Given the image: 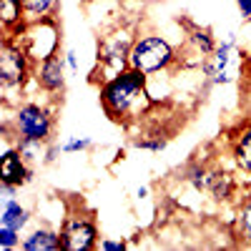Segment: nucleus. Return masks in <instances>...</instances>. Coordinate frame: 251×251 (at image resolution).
Returning a JSON list of instances; mask_svg holds the SVG:
<instances>
[{
  "instance_id": "1",
  "label": "nucleus",
  "mask_w": 251,
  "mask_h": 251,
  "mask_svg": "<svg viewBox=\"0 0 251 251\" xmlns=\"http://www.w3.org/2000/svg\"><path fill=\"white\" fill-rule=\"evenodd\" d=\"M98 100L113 123H136L153 108V98L149 93V75L136 68H126L108 83H103L98 91Z\"/></svg>"
},
{
  "instance_id": "2",
  "label": "nucleus",
  "mask_w": 251,
  "mask_h": 251,
  "mask_svg": "<svg viewBox=\"0 0 251 251\" xmlns=\"http://www.w3.org/2000/svg\"><path fill=\"white\" fill-rule=\"evenodd\" d=\"M178 53L176 48L158 33H143L136 35L133 48L128 55V66L146 73V75H156V73H166L176 66Z\"/></svg>"
},
{
  "instance_id": "3",
  "label": "nucleus",
  "mask_w": 251,
  "mask_h": 251,
  "mask_svg": "<svg viewBox=\"0 0 251 251\" xmlns=\"http://www.w3.org/2000/svg\"><path fill=\"white\" fill-rule=\"evenodd\" d=\"M241 60L244 53L239 48V40L234 33H226V38L216 46L211 55H206L201 60V75L206 80V86H228L241 75Z\"/></svg>"
},
{
  "instance_id": "4",
  "label": "nucleus",
  "mask_w": 251,
  "mask_h": 251,
  "mask_svg": "<svg viewBox=\"0 0 251 251\" xmlns=\"http://www.w3.org/2000/svg\"><path fill=\"white\" fill-rule=\"evenodd\" d=\"M10 131L15 141H38V143H50L55 131V118L48 106H40L35 100L18 103L15 113L8 116Z\"/></svg>"
},
{
  "instance_id": "5",
  "label": "nucleus",
  "mask_w": 251,
  "mask_h": 251,
  "mask_svg": "<svg viewBox=\"0 0 251 251\" xmlns=\"http://www.w3.org/2000/svg\"><path fill=\"white\" fill-rule=\"evenodd\" d=\"M133 40H136V35L128 28H118V30L100 38L98 55H96L98 58L96 80H100V86L108 83L111 78H116L118 73H123L126 68H131L128 55H131V48H133Z\"/></svg>"
},
{
  "instance_id": "6",
  "label": "nucleus",
  "mask_w": 251,
  "mask_h": 251,
  "mask_svg": "<svg viewBox=\"0 0 251 251\" xmlns=\"http://www.w3.org/2000/svg\"><path fill=\"white\" fill-rule=\"evenodd\" d=\"M35 63L15 38H3L0 46V83L3 91H23L33 80Z\"/></svg>"
},
{
  "instance_id": "7",
  "label": "nucleus",
  "mask_w": 251,
  "mask_h": 251,
  "mask_svg": "<svg viewBox=\"0 0 251 251\" xmlns=\"http://www.w3.org/2000/svg\"><path fill=\"white\" fill-rule=\"evenodd\" d=\"M100 234L91 214H68L60 226V246L63 251H93L98 249Z\"/></svg>"
},
{
  "instance_id": "8",
  "label": "nucleus",
  "mask_w": 251,
  "mask_h": 251,
  "mask_svg": "<svg viewBox=\"0 0 251 251\" xmlns=\"http://www.w3.org/2000/svg\"><path fill=\"white\" fill-rule=\"evenodd\" d=\"M66 71H68L66 55L58 53L53 58H46V60L35 63L33 80L43 93H48L53 98H63V93H66Z\"/></svg>"
},
{
  "instance_id": "9",
  "label": "nucleus",
  "mask_w": 251,
  "mask_h": 251,
  "mask_svg": "<svg viewBox=\"0 0 251 251\" xmlns=\"http://www.w3.org/2000/svg\"><path fill=\"white\" fill-rule=\"evenodd\" d=\"M33 181V166L20 156L15 146L5 149V153L0 156V183H10V186H25Z\"/></svg>"
},
{
  "instance_id": "10",
  "label": "nucleus",
  "mask_w": 251,
  "mask_h": 251,
  "mask_svg": "<svg viewBox=\"0 0 251 251\" xmlns=\"http://www.w3.org/2000/svg\"><path fill=\"white\" fill-rule=\"evenodd\" d=\"M0 23H3L5 38H13L23 30L28 25L23 0H0Z\"/></svg>"
},
{
  "instance_id": "11",
  "label": "nucleus",
  "mask_w": 251,
  "mask_h": 251,
  "mask_svg": "<svg viewBox=\"0 0 251 251\" xmlns=\"http://www.w3.org/2000/svg\"><path fill=\"white\" fill-rule=\"evenodd\" d=\"M236 191L234 176L224 169H208L206 171V194L214 201H228Z\"/></svg>"
},
{
  "instance_id": "12",
  "label": "nucleus",
  "mask_w": 251,
  "mask_h": 251,
  "mask_svg": "<svg viewBox=\"0 0 251 251\" xmlns=\"http://www.w3.org/2000/svg\"><path fill=\"white\" fill-rule=\"evenodd\" d=\"M23 251H60V231H53V228H33V231L23 239L20 244Z\"/></svg>"
},
{
  "instance_id": "13",
  "label": "nucleus",
  "mask_w": 251,
  "mask_h": 251,
  "mask_svg": "<svg viewBox=\"0 0 251 251\" xmlns=\"http://www.w3.org/2000/svg\"><path fill=\"white\" fill-rule=\"evenodd\" d=\"M231 156L236 169L246 176H251V126H244V128L234 136L231 143Z\"/></svg>"
},
{
  "instance_id": "14",
  "label": "nucleus",
  "mask_w": 251,
  "mask_h": 251,
  "mask_svg": "<svg viewBox=\"0 0 251 251\" xmlns=\"http://www.w3.org/2000/svg\"><path fill=\"white\" fill-rule=\"evenodd\" d=\"M30 221V211L25 206H20V201L8 199L3 201V208H0V226L15 228V231H23Z\"/></svg>"
},
{
  "instance_id": "15",
  "label": "nucleus",
  "mask_w": 251,
  "mask_h": 251,
  "mask_svg": "<svg viewBox=\"0 0 251 251\" xmlns=\"http://www.w3.org/2000/svg\"><path fill=\"white\" fill-rule=\"evenodd\" d=\"M23 8H25V20L35 23V20L50 18L58 10V0H23Z\"/></svg>"
},
{
  "instance_id": "16",
  "label": "nucleus",
  "mask_w": 251,
  "mask_h": 251,
  "mask_svg": "<svg viewBox=\"0 0 251 251\" xmlns=\"http://www.w3.org/2000/svg\"><path fill=\"white\" fill-rule=\"evenodd\" d=\"M188 43L194 46V53L199 55V60H203L206 55H211L216 50V46H219L208 30H194L191 35H188Z\"/></svg>"
},
{
  "instance_id": "17",
  "label": "nucleus",
  "mask_w": 251,
  "mask_h": 251,
  "mask_svg": "<svg viewBox=\"0 0 251 251\" xmlns=\"http://www.w3.org/2000/svg\"><path fill=\"white\" fill-rule=\"evenodd\" d=\"M236 236L244 244H251V199L244 201L236 211Z\"/></svg>"
},
{
  "instance_id": "18",
  "label": "nucleus",
  "mask_w": 251,
  "mask_h": 251,
  "mask_svg": "<svg viewBox=\"0 0 251 251\" xmlns=\"http://www.w3.org/2000/svg\"><path fill=\"white\" fill-rule=\"evenodd\" d=\"M91 146H93V141H91V138H68V141L58 143V151H60L63 156H71V153H80V151H88Z\"/></svg>"
},
{
  "instance_id": "19",
  "label": "nucleus",
  "mask_w": 251,
  "mask_h": 251,
  "mask_svg": "<svg viewBox=\"0 0 251 251\" xmlns=\"http://www.w3.org/2000/svg\"><path fill=\"white\" fill-rule=\"evenodd\" d=\"M133 146H136V149H141V151L161 153L166 146H169V138H161V136H156V138H133Z\"/></svg>"
},
{
  "instance_id": "20",
  "label": "nucleus",
  "mask_w": 251,
  "mask_h": 251,
  "mask_svg": "<svg viewBox=\"0 0 251 251\" xmlns=\"http://www.w3.org/2000/svg\"><path fill=\"white\" fill-rule=\"evenodd\" d=\"M20 231L15 228H8V226H0V249L3 251H10V249H20Z\"/></svg>"
},
{
  "instance_id": "21",
  "label": "nucleus",
  "mask_w": 251,
  "mask_h": 251,
  "mask_svg": "<svg viewBox=\"0 0 251 251\" xmlns=\"http://www.w3.org/2000/svg\"><path fill=\"white\" fill-rule=\"evenodd\" d=\"M98 249L100 251H126V249H128V244H126L123 239L121 241H116V239H100L98 241Z\"/></svg>"
},
{
  "instance_id": "22",
  "label": "nucleus",
  "mask_w": 251,
  "mask_h": 251,
  "mask_svg": "<svg viewBox=\"0 0 251 251\" xmlns=\"http://www.w3.org/2000/svg\"><path fill=\"white\" fill-rule=\"evenodd\" d=\"M63 55H66V63H68V71L71 73H78V53L73 50V48H68V50H63Z\"/></svg>"
},
{
  "instance_id": "23",
  "label": "nucleus",
  "mask_w": 251,
  "mask_h": 251,
  "mask_svg": "<svg viewBox=\"0 0 251 251\" xmlns=\"http://www.w3.org/2000/svg\"><path fill=\"white\" fill-rule=\"evenodd\" d=\"M236 8H239V15L241 20H251V0H234Z\"/></svg>"
},
{
  "instance_id": "24",
  "label": "nucleus",
  "mask_w": 251,
  "mask_h": 251,
  "mask_svg": "<svg viewBox=\"0 0 251 251\" xmlns=\"http://www.w3.org/2000/svg\"><path fill=\"white\" fill-rule=\"evenodd\" d=\"M15 191L18 186H10V183H0V199L8 201V199H15Z\"/></svg>"
}]
</instances>
